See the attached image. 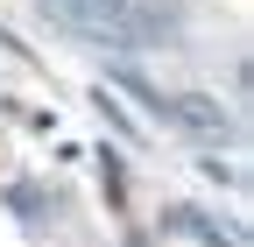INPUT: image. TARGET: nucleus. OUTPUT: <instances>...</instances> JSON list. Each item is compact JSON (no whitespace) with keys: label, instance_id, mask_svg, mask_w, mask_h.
Masks as SVG:
<instances>
[{"label":"nucleus","instance_id":"f257e3e1","mask_svg":"<svg viewBox=\"0 0 254 247\" xmlns=\"http://www.w3.org/2000/svg\"><path fill=\"white\" fill-rule=\"evenodd\" d=\"M43 7L85 43H113V50H155L163 36H177V14L155 0H43Z\"/></svg>","mask_w":254,"mask_h":247}]
</instances>
